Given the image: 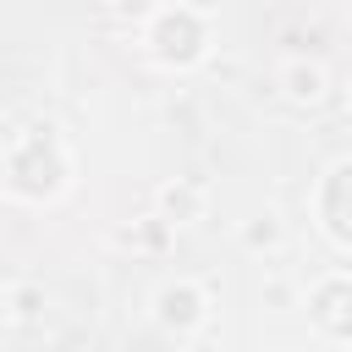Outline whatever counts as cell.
<instances>
[{
    "label": "cell",
    "mask_w": 352,
    "mask_h": 352,
    "mask_svg": "<svg viewBox=\"0 0 352 352\" xmlns=\"http://www.w3.org/2000/svg\"><path fill=\"white\" fill-rule=\"evenodd\" d=\"M192 6H209V0H192Z\"/></svg>",
    "instance_id": "6"
},
{
    "label": "cell",
    "mask_w": 352,
    "mask_h": 352,
    "mask_svg": "<svg viewBox=\"0 0 352 352\" xmlns=\"http://www.w3.org/2000/svg\"><path fill=\"white\" fill-rule=\"evenodd\" d=\"M66 176V160H60V143L50 138V126H33L11 143V192L22 198H50Z\"/></svg>",
    "instance_id": "1"
},
{
    "label": "cell",
    "mask_w": 352,
    "mask_h": 352,
    "mask_svg": "<svg viewBox=\"0 0 352 352\" xmlns=\"http://www.w3.org/2000/svg\"><path fill=\"white\" fill-rule=\"evenodd\" d=\"M292 82H297V88H292L297 99H314V94H319V72H314V66H308V72H292Z\"/></svg>",
    "instance_id": "5"
},
{
    "label": "cell",
    "mask_w": 352,
    "mask_h": 352,
    "mask_svg": "<svg viewBox=\"0 0 352 352\" xmlns=\"http://www.w3.org/2000/svg\"><path fill=\"white\" fill-rule=\"evenodd\" d=\"M148 38H154V55L170 60V66H187V60H198V50H204V28H198L192 11H165Z\"/></svg>",
    "instance_id": "2"
},
{
    "label": "cell",
    "mask_w": 352,
    "mask_h": 352,
    "mask_svg": "<svg viewBox=\"0 0 352 352\" xmlns=\"http://www.w3.org/2000/svg\"><path fill=\"white\" fill-rule=\"evenodd\" d=\"M319 214H324L330 236L352 242V160L330 170V182H324V192H319Z\"/></svg>",
    "instance_id": "3"
},
{
    "label": "cell",
    "mask_w": 352,
    "mask_h": 352,
    "mask_svg": "<svg viewBox=\"0 0 352 352\" xmlns=\"http://www.w3.org/2000/svg\"><path fill=\"white\" fill-rule=\"evenodd\" d=\"M160 319H165V324H192V319H198V292H192V286L165 292V297H160Z\"/></svg>",
    "instance_id": "4"
}]
</instances>
